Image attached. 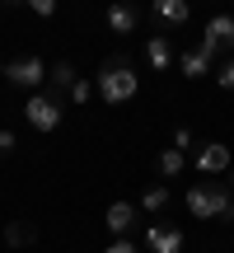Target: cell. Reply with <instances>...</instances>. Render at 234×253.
Returning a JSON list of instances; mask_svg holds the SVG:
<instances>
[{
    "instance_id": "23",
    "label": "cell",
    "mask_w": 234,
    "mask_h": 253,
    "mask_svg": "<svg viewBox=\"0 0 234 253\" xmlns=\"http://www.w3.org/2000/svg\"><path fill=\"white\" fill-rule=\"evenodd\" d=\"M230 192H234V173H230Z\"/></svg>"
},
{
    "instance_id": "16",
    "label": "cell",
    "mask_w": 234,
    "mask_h": 253,
    "mask_svg": "<svg viewBox=\"0 0 234 253\" xmlns=\"http://www.w3.org/2000/svg\"><path fill=\"white\" fill-rule=\"evenodd\" d=\"M183 164H188V160H183V150H164L159 155V173H169V178H173V173H183Z\"/></svg>"
},
{
    "instance_id": "15",
    "label": "cell",
    "mask_w": 234,
    "mask_h": 253,
    "mask_svg": "<svg viewBox=\"0 0 234 253\" xmlns=\"http://www.w3.org/2000/svg\"><path fill=\"white\" fill-rule=\"evenodd\" d=\"M164 207H169V188H150L141 197V211H164Z\"/></svg>"
},
{
    "instance_id": "8",
    "label": "cell",
    "mask_w": 234,
    "mask_h": 253,
    "mask_svg": "<svg viewBox=\"0 0 234 253\" xmlns=\"http://www.w3.org/2000/svg\"><path fill=\"white\" fill-rule=\"evenodd\" d=\"M136 216H141V207H131V202H113L103 220H108V230H113V235H126V230L136 225Z\"/></svg>"
},
{
    "instance_id": "22",
    "label": "cell",
    "mask_w": 234,
    "mask_h": 253,
    "mask_svg": "<svg viewBox=\"0 0 234 253\" xmlns=\"http://www.w3.org/2000/svg\"><path fill=\"white\" fill-rule=\"evenodd\" d=\"M14 145H19V136H14V131H0V155H9Z\"/></svg>"
},
{
    "instance_id": "2",
    "label": "cell",
    "mask_w": 234,
    "mask_h": 253,
    "mask_svg": "<svg viewBox=\"0 0 234 253\" xmlns=\"http://www.w3.org/2000/svg\"><path fill=\"white\" fill-rule=\"evenodd\" d=\"M188 211L197 220H234V192L220 188V183H206V188H188Z\"/></svg>"
},
{
    "instance_id": "20",
    "label": "cell",
    "mask_w": 234,
    "mask_h": 253,
    "mask_svg": "<svg viewBox=\"0 0 234 253\" xmlns=\"http://www.w3.org/2000/svg\"><path fill=\"white\" fill-rule=\"evenodd\" d=\"M28 9H33L38 19H52V14H56V5H52V0H33V5H28Z\"/></svg>"
},
{
    "instance_id": "21",
    "label": "cell",
    "mask_w": 234,
    "mask_h": 253,
    "mask_svg": "<svg viewBox=\"0 0 234 253\" xmlns=\"http://www.w3.org/2000/svg\"><path fill=\"white\" fill-rule=\"evenodd\" d=\"M103 253H141V249H136V244H131V239H113V244H108V249H103Z\"/></svg>"
},
{
    "instance_id": "4",
    "label": "cell",
    "mask_w": 234,
    "mask_h": 253,
    "mask_svg": "<svg viewBox=\"0 0 234 253\" xmlns=\"http://www.w3.org/2000/svg\"><path fill=\"white\" fill-rule=\"evenodd\" d=\"M197 52L206 61H216L220 52H234V14H211L206 19V38L197 42Z\"/></svg>"
},
{
    "instance_id": "11",
    "label": "cell",
    "mask_w": 234,
    "mask_h": 253,
    "mask_svg": "<svg viewBox=\"0 0 234 253\" xmlns=\"http://www.w3.org/2000/svg\"><path fill=\"white\" fill-rule=\"evenodd\" d=\"M155 19H164L169 28H178V24H188V19H192V9L183 5V0H155Z\"/></svg>"
},
{
    "instance_id": "7",
    "label": "cell",
    "mask_w": 234,
    "mask_h": 253,
    "mask_svg": "<svg viewBox=\"0 0 234 253\" xmlns=\"http://www.w3.org/2000/svg\"><path fill=\"white\" fill-rule=\"evenodd\" d=\"M197 169L201 173H225L230 169V145H201L197 150Z\"/></svg>"
},
{
    "instance_id": "9",
    "label": "cell",
    "mask_w": 234,
    "mask_h": 253,
    "mask_svg": "<svg viewBox=\"0 0 234 253\" xmlns=\"http://www.w3.org/2000/svg\"><path fill=\"white\" fill-rule=\"evenodd\" d=\"M145 244H150L155 253H183V230H164V225H150Z\"/></svg>"
},
{
    "instance_id": "10",
    "label": "cell",
    "mask_w": 234,
    "mask_h": 253,
    "mask_svg": "<svg viewBox=\"0 0 234 253\" xmlns=\"http://www.w3.org/2000/svg\"><path fill=\"white\" fill-rule=\"evenodd\" d=\"M145 61H150L155 71H169V66L178 61V56H173V47H169V38H150V42H145Z\"/></svg>"
},
{
    "instance_id": "14",
    "label": "cell",
    "mask_w": 234,
    "mask_h": 253,
    "mask_svg": "<svg viewBox=\"0 0 234 253\" xmlns=\"http://www.w3.org/2000/svg\"><path fill=\"white\" fill-rule=\"evenodd\" d=\"M206 66H211V61H206V56L197 52V47H192V52H183V56H178V71L188 75V80H201V75H206Z\"/></svg>"
},
{
    "instance_id": "1",
    "label": "cell",
    "mask_w": 234,
    "mask_h": 253,
    "mask_svg": "<svg viewBox=\"0 0 234 253\" xmlns=\"http://www.w3.org/2000/svg\"><path fill=\"white\" fill-rule=\"evenodd\" d=\"M94 84H99L103 103H131L136 94H141V75L131 71L126 56H108V61L99 66V75H94Z\"/></svg>"
},
{
    "instance_id": "12",
    "label": "cell",
    "mask_w": 234,
    "mask_h": 253,
    "mask_svg": "<svg viewBox=\"0 0 234 253\" xmlns=\"http://www.w3.org/2000/svg\"><path fill=\"white\" fill-rule=\"evenodd\" d=\"M47 80H52V94H71L75 84H80V75H75L71 61H56L52 71H47Z\"/></svg>"
},
{
    "instance_id": "13",
    "label": "cell",
    "mask_w": 234,
    "mask_h": 253,
    "mask_svg": "<svg viewBox=\"0 0 234 253\" xmlns=\"http://www.w3.org/2000/svg\"><path fill=\"white\" fill-rule=\"evenodd\" d=\"M33 239H38V230L28 225V220H9L5 225V244L9 249H24V244H33Z\"/></svg>"
},
{
    "instance_id": "3",
    "label": "cell",
    "mask_w": 234,
    "mask_h": 253,
    "mask_svg": "<svg viewBox=\"0 0 234 253\" xmlns=\"http://www.w3.org/2000/svg\"><path fill=\"white\" fill-rule=\"evenodd\" d=\"M61 94H33V99L24 103V118H28V126H33V131H56V126H61Z\"/></svg>"
},
{
    "instance_id": "6",
    "label": "cell",
    "mask_w": 234,
    "mask_h": 253,
    "mask_svg": "<svg viewBox=\"0 0 234 253\" xmlns=\"http://www.w3.org/2000/svg\"><path fill=\"white\" fill-rule=\"evenodd\" d=\"M108 28L113 33H136V24H141V9L136 5H126V0H117V5H108Z\"/></svg>"
},
{
    "instance_id": "19",
    "label": "cell",
    "mask_w": 234,
    "mask_h": 253,
    "mask_svg": "<svg viewBox=\"0 0 234 253\" xmlns=\"http://www.w3.org/2000/svg\"><path fill=\"white\" fill-rule=\"evenodd\" d=\"M216 80H220V89H234V56L220 66V75H216Z\"/></svg>"
},
{
    "instance_id": "18",
    "label": "cell",
    "mask_w": 234,
    "mask_h": 253,
    "mask_svg": "<svg viewBox=\"0 0 234 253\" xmlns=\"http://www.w3.org/2000/svg\"><path fill=\"white\" fill-rule=\"evenodd\" d=\"M192 141H197V136H192L188 126H178V131H173V150H192Z\"/></svg>"
},
{
    "instance_id": "5",
    "label": "cell",
    "mask_w": 234,
    "mask_h": 253,
    "mask_svg": "<svg viewBox=\"0 0 234 253\" xmlns=\"http://www.w3.org/2000/svg\"><path fill=\"white\" fill-rule=\"evenodd\" d=\"M5 80L14 84V89H38V84L47 80V61H38V56H19V61L5 66Z\"/></svg>"
},
{
    "instance_id": "17",
    "label": "cell",
    "mask_w": 234,
    "mask_h": 253,
    "mask_svg": "<svg viewBox=\"0 0 234 253\" xmlns=\"http://www.w3.org/2000/svg\"><path fill=\"white\" fill-rule=\"evenodd\" d=\"M66 99H71V103H89V99H94V84H89V80H80L71 94H66Z\"/></svg>"
}]
</instances>
